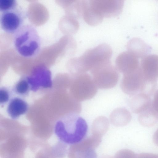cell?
<instances>
[{
	"label": "cell",
	"mask_w": 158,
	"mask_h": 158,
	"mask_svg": "<svg viewBox=\"0 0 158 158\" xmlns=\"http://www.w3.org/2000/svg\"><path fill=\"white\" fill-rule=\"evenodd\" d=\"M78 115L66 114L56 122L54 132L59 141L72 145L84 139L87 132L88 125L85 120Z\"/></svg>",
	"instance_id": "6da1fadb"
},
{
	"label": "cell",
	"mask_w": 158,
	"mask_h": 158,
	"mask_svg": "<svg viewBox=\"0 0 158 158\" xmlns=\"http://www.w3.org/2000/svg\"><path fill=\"white\" fill-rule=\"evenodd\" d=\"M112 54V48L106 44L87 50L81 56L72 60L70 67L72 74L75 77L90 71L98 64L110 60Z\"/></svg>",
	"instance_id": "7a4b0ae2"
},
{
	"label": "cell",
	"mask_w": 158,
	"mask_h": 158,
	"mask_svg": "<svg viewBox=\"0 0 158 158\" xmlns=\"http://www.w3.org/2000/svg\"><path fill=\"white\" fill-rule=\"evenodd\" d=\"M13 43L18 53L26 58L36 56L41 49L39 34L35 28L30 24L23 25L14 34Z\"/></svg>",
	"instance_id": "3957f363"
},
{
	"label": "cell",
	"mask_w": 158,
	"mask_h": 158,
	"mask_svg": "<svg viewBox=\"0 0 158 158\" xmlns=\"http://www.w3.org/2000/svg\"><path fill=\"white\" fill-rule=\"evenodd\" d=\"M93 79L98 88L108 89L114 87L119 78L118 71L110 60L101 63L90 70Z\"/></svg>",
	"instance_id": "277c9868"
},
{
	"label": "cell",
	"mask_w": 158,
	"mask_h": 158,
	"mask_svg": "<svg viewBox=\"0 0 158 158\" xmlns=\"http://www.w3.org/2000/svg\"><path fill=\"white\" fill-rule=\"evenodd\" d=\"M74 77L71 89L73 98L80 102L90 99L95 96L98 87L92 77L86 73Z\"/></svg>",
	"instance_id": "5b68a950"
},
{
	"label": "cell",
	"mask_w": 158,
	"mask_h": 158,
	"mask_svg": "<svg viewBox=\"0 0 158 158\" xmlns=\"http://www.w3.org/2000/svg\"><path fill=\"white\" fill-rule=\"evenodd\" d=\"M123 75L120 87L124 93L132 96L139 93L148 94L152 83L145 80L140 67L135 71Z\"/></svg>",
	"instance_id": "8992f818"
},
{
	"label": "cell",
	"mask_w": 158,
	"mask_h": 158,
	"mask_svg": "<svg viewBox=\"0 0 158 158\" xmlns=\"http://www.w3.org/2000/svg\"><path fill=\"white\" fill-rule=\"evenodd\" d=\"M101 137L93 135L71 145L68 151V158H97L95 149L100 144Z\"/></svg>",
	"instance_id": "52a82bcc"
},
{
	"label": "cell",
	"mask_w": 158,
	"mask_h": 158,
	"mask_svg": "<svg viewBox=\"0 0 158 158\" xmlns=\"http://www.w3.org/2000/svg\"><path fill=\"white\" fill-rule=\"evenodd\" d=\"M25 17V12L19 6L15 8L1 12V27L5 32L14 34L23 25Z\"/></svg>",
	"instance_id": "ba28073f"
},
{
	"label": "cell",
	"mask_w": 158,
	"mask_h": 158,
	"mask_svg": "<svg viewBox=\"0 0 158 158\" xmlns=\"http://www.w3.org/2000/svg\"><path fill=\"white\" fill-rule=\"evenodd\" d=\"M88 2L95 13L103 18L119 15L124 4L123 0H89Z\"/></svg>",
	"instance_id": "9c48e42d"
},
{
	"label": "cell",
	"mask_w": 158,
	"mask_h": 158,
	"mask_svg": "<svg viewBox=\"0 0 158 158\" xmlns=\"http://www.w3.org/2000/svg\"><path fill=\"white\" fill-rule=\"evenodd\" d=\"M51 73L46 66L40 65L33 69L27 77L31 90L36 91L41 88H50L52 85Z\"/></svg>",
	"instance_id": "30bf717a"
},
{
	"label": "cell",
	"mask_w": 158,
	"mask_h": 158,
	"mask_svg": "<svg viewBox=\"0 0 158 158\" xmlns=\"http://www.w3.org/2000/svg\"><path fill=\"white\" fill-rule=\"evenodd\" d=\"M138 59L135 55L129 51L123 52L116 59V68L123 75L134 72L139 68Z\"/></svg>",
	"instance_id": "8fae6325"
},
{
	"label": "cell",
	"mask_w": 158,
	"mask_h": 158,
	"mask_svg": "<svg viewBox=\"0 0 158 158\" xmlns=\"http://www.w3.org/2000/svg\"><path fill=\"white\" fill-rule=\"evenodd\" d=\"M140 67L145 80L149 82L156 83L158 79V56L147 55L142 58Z\"/></svg>",
	"instance_id": "7c38bea8"
},
{
	"label": "cell",
	"mask_w": 158,
	"mask_h": 158,
	"mask_svg": "<svg viewBox=\"0 0 158 158\" xmlns=\"http://www.w3.org/2000/svg\"><path fill=\"white\" fill-rule=\"evenodd\" d=\"M132 96L129 101V105L134 112L140 114L152 106L149 95L139 93Z\"/></svg>",
	"instance_id": "4fadbf2b"
},
{
	"label": "cell",
	"mask_w": 158,
	"mask_h": 158,
	"mask_svg": "<svg viewBox=\"0 0 158 158\" xmlns=\"http://www.w3.org/2000/svg\"><path fill=\"white\" fill-rule=\"evenodd\" d=\"M28 109L27 103L22 98L15 97L10 101L7 108V112L12 118L15 119L25 114Z\"/></svg>",
	"instance_id": "5bb4252c"
},
{
	"label": "cell",
	"mask_w": 158,
	"mask_h": 158,
	"mask_svg": "<svg viewBox=\"0 0 158 158\" xmlns=\"http://www.w3.org/2000/svg\"><path fill=\"white\" fill-rule=\"evenodd\" d=\"M131 116L130 112L123 108L114 109L111 113L110 119L111 123L117 127H122L127 124L131 121Z\"/></svg>",
	"instance_id": "9a60e30c"
},
{
	"label": "cell",
	"mask_w": 158,
	"mask_h": 158,
	"mask_svg": "<svg viewBox=\"0 0 158 158\" xmlns=\"http://www.w3.org/2000/svg\"><path fill=\"white\" fill-rule=\"evenodd\" d=\"M127 48L128 51L133 53L138 58H143L146 56L149 49L146 43L138 38L130 40L127 44Z\"/></svg>",
	"instance_id": "2e32d148"
},
{
	"label": "cell",
	"mask_w": 158,
	"mask_h": 158,
	"mask_svg": "<svg viewBox=\"0 0 158 158\" xmlns=\"http://www.w3.org/2000/svg\"><path fill=\"white\" fill-rule=\"evenodd\" d=\"M82 17L89 25L95 26L100 23L103 18L100 17L92 10L90 7L88 0H82Z\"/></svg>",
	"instance_id": "e0dca14e"
},
{
	"label": "cell",
	"mask_w": 158,
	"mask_h": 158,
	"mask_svg": "<svg viewBox=\"0 0 158 158\" xmlns=\"http://www.w3.org/2000/svg\"><path fill=\"white\" fill-rule=\"evenodd\" d=\"M109 126L108 118L104 116L96 118L93 121L92 127L93 135L102 137L107 131Z\"/></svg>",
	"instance_id": "ac0fdd59"
},
{
	"label": "cell",
	"mask_w": 158,
	"mask_h": 158,
	"mask_svg": "<svg viewBox=\"0 0 158 158\" xmlns=\"http://www.w3.org/2000/svg\"><path fill=\"white\" fill-rule=\"evenodd\" d=\"M158 116L151 106L148 109L140 114L138 119L143 126L149 127L153 126L157 122Z\"/></svg>",
	"instance_id": "d6986e66"
},
{
	"label": "cell",
	"mask_w": 158,
	"mask_h": 158,
	"mask_svg": "<svg viewBox=\"0 0 158 158\" xmlns=\"http://www.w3.org/2000/svg\"><path fill=\"white\" fill-rule=\"evenodd\" d=\"M30 89V85L27 78L20 80L15 86V92L20 95L26 94Z\"/></svg>",
	"instance_id": "ffe728a7"
},
{
	"label": "cell",
	"mask_w": 158,
	"mask_h": 158,
	"mask_svg": "<svg viewBox=\"0 0 158 158\" xmlns=\"http://www.w3.org/2000/svg\"><path fill=\"white\" fill-rule=\"evenodd\" d=\"M18 6L15 0H0V12H2L15 8Z\"/></svg>",
	"instance_id": "44dd1931"
},
{
	"label": "cell",
	"mask_w": 158,
	"mask_h": 158,
	"mask_svg": "<svg viewBox=\"0 0 158 158\" xmlns=\"http://www.w3.org/2000/svg\"><path fill=\"white\" fill-rule=\"evenodd\" d=\"M110 158H136V155L131 150L123 149L118 151L114 157L111 156Z\"/></svg>",
	"instance_id": "7402d4cb"
},
{
	"label": "cell",
	"mask_w": 158,
	"mask_h": 158,
	"mask_svg": "<svg viewBox=\"0 0 158 158\" xmlns=\"http://www.w3.org/2000/svg\"><path fill=\"white\" fill-rule=\"evenodd\" d=\"M9 94L8 91L5 88H1L0 90V102L3 104L6 102L9 98Z\"/></svg>",
	"instance_id": "603a6c76"
},
{
	"label": "cell",
	"mask_w": 158,
	"mask_h": 158,
	"mask_svg": "<svg viewBox=\"0 0 158 158\" xmlns=\"http://www.w3.org/2000/svg\"><path fill=\"white\" fill-rule=\"evenodd\" d=\"M152 106L158 116V89L155 93Z\"/></svg>",
	"instance_id": "cb8c5ba5"
},
{
	"label": "cell",
	"mask_w": 158,
	"mask_h": 158,
	"mask_svg": "<svg viewBox=\"0 0 158 158\" xmlns=\"http://www.w3.org/2000/svg\"><path fill=\"white\" fill-rule=\"evenodd\" d=\"M136 158H158V154L151 153H141L137 154Z\"/></svg>",
	"instance_id": "d4e9b609"
},
{
	"label": "cell",
	"mask_w": 158,
	"mask_h": 158,
	"mask_svg": "<svg viewBox=\"0 0 158 158\" xmlns=\"http://www.w3.org/2000/svg\"><path fill=\"white\" fill-rule=\"evenodd\" d=\"M153 141L154 143L158 146V129L154 134Z\"/></svg>",
	"instance_id": "484cf974"
}]
</instances>
